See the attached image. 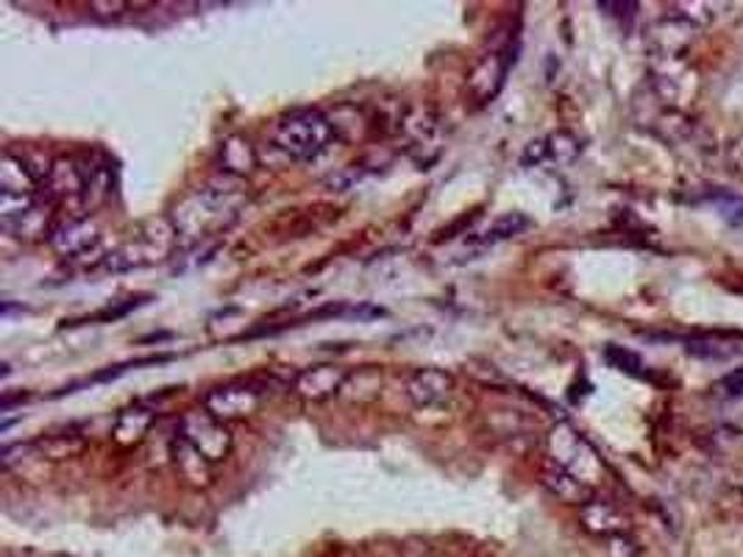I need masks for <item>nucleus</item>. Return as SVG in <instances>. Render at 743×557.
Here are the masks:
<instances>
[{"label": "nucleus", "instance_id": "f257e3e1", "mask_svg": "<svg viewBox=\"0 0 743 557\" xmlns=\"http://www.w3.org/2000/svg\"><path fill=\"white\" fill-rule=\"evenodd\" d=\"M246 202L248 187L240 178L224 176L204 184L195 193H189L184 202H178V207L171 213L178 240L193 246V243L224 235L226 229L237 224Z\"/></svg>", "mask_w": 743, "mask_h": 557}, {"label": "nucleus", "instance_id": "f03ea898", "mask_svg": "<svg viewBox=\"0 0 743 557\" xmlns=\"http://www.w3.org/2000/svg\"><path fill=\"white\" fill-rule=\"evenodd\" d=\"M178 243L182 240H178V231L171 218H151L145 220V224L140 226L123 246H117L115 251L106 254L103 270H110V274H126V270L165 262V259L173 257Z\"/></svg>", "mask_w": 743, "mask_h": 557}, {"label": "nucleus", "instance_id": "7ed1b4c3", "mask_svg": "<svg viewBox=\"0 0 743 557\" xmlns=\"http://www.w3.org/2000/svg\"><path fill=\"white\" fill-rule=\"evenodd\" d=\"M338 137L329 115L321 110H292L274 126V145L292 162H312Z\"/></svg>", "mask_w": 743, "mask_h": 557}, {"label": "nucleus", "instance_id": "20e7f679", "mask_svg": "<svg viewBox=\"0 0 743 557\" xmlns=\"http://www.w3.org/2000/svg\"><path fill=\"white\" fill-rule=\"evenodd\" d=\"M546 452H549L551 463L571 472L574 477L582 479L590 488L605 474V463H601L596 448L588 443V437L579 430H574L571 424H566V421H560V424H555L549 430V435H546Z\"/></svg>", "mask_w": 743, "mask_h": 557}, {"label": "nucleus", "instance_id": "39448f33", "mask_svg": "<svg viewBox=\"0 0 743 557\" xmlns=\"http://www.w3.org/2000/svg\"><path fill=\"white\" fill-rule=\"evenodd\" d=\"M515 53H518L515 37H507L502 45H493L491 51L476 59V64L468 73V81H465V95H468L474 110H482V106L496 101L504 81H507L509 68L515 64Z\"/></svg>", "mask_w": 743, "mask_h": 557}, {"label": "nucleus", "instance_id": "423d86ee", "mask_svg": "<svg viewBox=\"0 0 743 557\" xmlns=\"http://www.w3.org/2000/svg\"><path fill=\"white\" fill-rule=\"evenodd\" d=\"M178 437L189 443L206 463H224L235 448V437H231L229 426L218 421L209 410H189L178 421Z\"/></svg>", "mask_w": 743, "mask_h": 557}, {"label": "nucleus", "instance_id": "0eeeda50", "mask_svg": "<svg viewBox=\"0 0 743 557\" xmlns=\"http://www.w3.org/2000/svg\"><path fill=\"white\" fill-rule=\"evenodd\" d=\"M268 399V385L257 380H237L226 382L220 388H211L204 399V410H209L218 421H237L248 419L251 413H257L262 408V402Z\"/></svg>", "mask_w": 743, "mask_h": 557}, {"label": "nucleus", "instance_id": "6e6552de", "mask_svg": "<svg viewBox=\"0 0 743 557\" xmlns=\"http://www.w3.org/2000/svg\"><path fill=\"white\" fill-rule=\"evenodd\" d=\"M652 95L669 110L682 112V106L699 92V75L685 59H652Z\"/></svg>", "mask_w": 743, "mask_h": 557}, {"label": "nucleus", "instance_id": "1a4fd4ad", "mask_svg": "<svg viewBox=\"0 0 743 557\" xmlns=\"http://www.w3.org/2000/svg\"><path fill=\"white\" fill-rule=\"evenodd\" d=\"M86 193V156H59L45 171L48 204L84 202Z\"/></svg>", "mask_w": 743, "mask_h": 557}, {"label": "nucleus", "instance_id": "9d476101", "mask_svg": "<svg viewBox=\"0 0 743 557\" xmlns=\"http://www.w3.org/2000/svg\"><path fill=\"white\" fill-rule=\"evenodd\" d=\"M349 382V371L343 365H334V362H321V365H309L303 371H298L296 380H292V393L303 402L321 404L329 399L340 396V391Z\"/></svg>", "mask_w": 743, "mask_h": 557}, {"label": "nucleus", "instance_id": "9b49d317", "mask_svg": "<svg viewBox=\"0 0 743 557\" xmlns=\"http://www.w3.org/2000/svg\"><path fill=\"white\" fill-rule=\"evenodd\" d=\"M696 37H699L696 25H691L688 20L669 12L663 20H658V23L649 29L647 45L652 59H685L688 48L693 45Z\"/></svg>", "mask_w": 743, "mask_h": 557}, {"label": "nucleus", "instance_id": "f8f14e48", "mask_svg": "<svg viewBox=\"0 0 743 557\" xmlns=\"http://www.w3.org/2000/svg\"><path fill=\"white\" fill-rule=\"evenodd\" d=\"M404 393L417 410L443 408L454 393V377L443 368H417L406 377Z\"/></svg>", "mask_w": 743, "mask_h": 557}, {"label": "nucleus", "instance_id": "ddd939ff", "mask_svg": "<svg viewBox=\"0 0 743 557\" xmlns=\"http://www.w3.org/2000/svg\"><path fill=\"white\" fill-rule=\"evenodd\" d=\"M97 243H101V229L92 218L64 220V224L53 226L51 237H48V246L62 259L86 257L92 248H97Z\"/></svg>", "mask_w": 743, "mask_h": 557}, {"label": "nucleus", "instance_id": "4468645a", "mask_svg": "<svg viewBox=\"0 0 743 557\" xmlns=\"http://www.w3.org/2000/svg\"><path fill=\"white\" fill-rule=\"evenodd\" d=\"M579 524L588 535H596V538H616V535H629L632 524H629V516L610 499H594L588 505L579 507Z\"/></svg>", "mask_w": 743, "mask_h": 557}, {"label": "nucleus", "instance_id": "2eb2a0df", "mask_svg": "<svg viewBox=\"0 0 743 557\" xmlns=\"http://www.w3.org/2000/svg\"><path fill=\"white\" fill-rule=\"evenodd\" d=\"M540 485H544L555 499H560L563 505L582 507L594 499V488H590V485H585L582 479H577L571 472H566V468L551 463V460H546L544 466H540Z\"/></svg>", "mask_w": 743, "mask_h": 557}, {"label": "nucleus", "instance_id": "dca6fc26", "mask_svg": "<svg viewBox=\"0 0 743 557\" xmlns=\"http://www.w3.org/2000/svg\"><path fill=\"white\" fill-rule=\"evenodd\" d=\"M218 165L224 171V176L240 178L246 182L251 173H257L259 156L257 148L251 145V140L242 137V134H229V137L220 140L218 145Z\"/></svg>", "mask_w": 743, "mask_h": 557}, {"label": "nucleus", "instance_id": "f3484780", "mask_svg": "<svg viewBox=\"0 0 743 557\" xmlns=\"http://www.w3.org/2000/svg\"><path fill=\"white\" fill-rule=\"evenodd\" d=\"M0 193L7 196H40V176L20 154L3 151L0 156Z\"/></svg>", "mask_w": 743, "mask_h": 557}, {"label": "nucleus", "instance_id": "a211bd4d", "mask_svg": "<svg viewBox=\"0 0 743 557\" xmlns=\"http://www.w3.org/2000/svg\"><path fill=\"white\" fill-rule=\"evenodd\" d=\"M154 421H156L154 410H145V408L123 410V413L117 415L112 435H115V441L121 443V446H134V443H140L145 435H148Z\"/></svg>", "mask_w": 743, "mask_h": 557}, {"label": "nucleus", "instance_id": "6ab92c4d", "mask_svg": "<svg viewBox=\"0 0 743 557\" xmlns=\"http://www.w3.org/2000/svg\"><path fill=\"white\" fill-rule=\"evenodd\" d=\"M173 460H176L178 472L187 483L193 485H209L211 483V463H206L184 437H173Z\"/></svg>", "mask_w": 743, "mask_h": 557}, {"label": "nucleus", "instance_id": "aec40b11", "mask_svg": "<svg viewBox=\"0 0 743 557\" xmlns=\"http://www.w3.org/2000/svg\"><path fill=\"white\" fill-rule=\"evenodd\" d=\"M533 226V220H529V215L524 213H504L498 215L496 220H493L491 226H487L485 231H479L476 235V246L487 248V246H496V243H504V240H513V237L524 235L526 229Z\"/></svg>", "mask_w": 743, "mask_h": 557}, {"label": "nucleus", "instance_id": "412c9836", "mask_svg": "<svg viewBox=\"0 0 743 557\" xmlns=\"http://www.w3.org/2000/svg\"><path fill=\"white\" fill-rule=\"evenodd\" d=\"M34 448L40 454L51 460H64V457H75L86 448V441L75 432H68V435H48V437H37Z\"/></svg>", "mask_w": 743, "mask_h": 557}, {"label": "nucleus", "instance_id": "4be33fe9", "mask_svg": "<svg viewBox=\"0 0 743 557\" xmlns=\"http://www.w3.org/2000/svg\"><path fill=\"white\" fill-rule=\"evenodd\" d=\"M546 154H549L551 165H571L582 154V140L563 128V132L546 137Z\"/></svg>", "mask_w": 743, "mask_h": 557}, {"label": "nucleus", "instance_id": "5701e85b", "mask_svg": "<svg viewBox=\"0 0 743 557\" xmlns=\"http://www.w3.org/2000/svg\"><path fill=\"white\" fill-rule=\"evenodd\" d=\"M719 9L721 3H710V0H682V3H674V7H671V14L688 20V23L696 25V29L702 31L704 25H710L715 18H719Z\"/></svg>", "mask_w": 743, "mask_h": 557}, {"label": "nucleus", "instance_id": "b1692460", "mask_svg": "<svg viewBox=\"0 0 743 557\" xmlns=\"http://www.w3.org/2000/svg\"><path fill=\"white\" fill-rule=\"evenodd\" d=\"M708 202L713 204L715 213L726 220L730 226H743V196L732 190H713L708 196Z\"/></svg>", "mask_w": 743, "mask_h": 557}, {"label": "nucleus", "instance_id": "393cba45", "mask_svg": "<svg viewBox=\"0 0 743 557\" xmlns=\"http://www.w3.org/2000/svg\"><path fill=\"white\" fill-rule=\"evenodd\" d=\"M605 360L610 362L616 371H623V374H632V377H641V368H643V360L634 351L623 349V345H607L605 349Z\"/></svg>", "mask_w": 743, "mask_h": 557}, {"label": "nucleus", "instance_id": "a878e982", "mask_svg": "<svg viewBox=\"0 0 743 557\" xmlns=\"http://www.w3.org/2000/svg\"><path fill=\"white\" fill-rule=\"evenodd\" d=\"M708 441L713 443L710 448L715 454H732L743 446V430H735V426H715L708 435Z\"/></svg>", "mask_w": 743, "mask_h": 557}, {"label": "nucleus", "instance_id": "bb28decb", "mask_svg": "<svg viewBox=\"0 0 743 557\" xmlns=\"http://www.w3.org/2000/svg\"><path fill=\"white\" fill-rule=\"evenodd\" d=\"M713 393L724 402L730 399H741L743 396V371H730V374L721 377L719 382L713 385Z\"/></svg>", "mask_w": 743, "mask_h": 557}, {"label": "nucleus", "instance_id": "cd10ccee", "mask_svg": "<svg viewBox=\"0 0 743 557\" xmlns=\"http://www.w3.org/2000/svg\"><path fill=\"white\" fill-rule=\"evenodd\" d=\"M607 557H643V551L632 535H616L607 540Z\"/></svg>", "mask_w": 743, "mask_h": 557}, {"label": "nucleus", "instance_id": "c85d7f7f", "mask_svg": "<svg viewBox=\"0 0 743 557\" xmlns=\"http://www.w3.org/2000/svg\"><path fill=\"white\" fill-rule=\"evenodd\" d=\"M724 165L732 176H743V134L730 140V145L724 151Z\"/></svg>", "mask_w": 743, "mask_h": 557}, {"label": "nucleus", "instance_id": "c756f323", "mask_svg": "<svg viewBox=\"0 0 743 557\" xmlns=\"http://www.w3.org/2000/svg\"><path fill=\"white\" fill-rule=\"evenodd\" d=\"M549 162V154H546V137L533 140V143L526 145L524 154H520V165L524 167H540Z\"/></svg>", "mask_w": 743, "mask_h": 557}, {"label": "nucleus", "instance_id": "7c9ffc66", "mask_svg": "<svg viewBox=\"0 0 743 557\" xmlns=\"http://www.w3.org/2000/svg\"><path fill=\"white\" fill-rule=\"evenodd\" d=\"M601 12L612 14V18H632L638 12V3H616V0H601Z\"/></svg>", "mask_w": 743, "mask_h": 557}]
</instances>
